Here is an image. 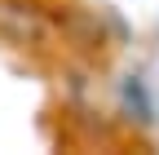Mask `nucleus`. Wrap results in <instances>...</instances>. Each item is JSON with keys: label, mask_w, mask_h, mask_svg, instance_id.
<instances>
[{"label": "nucleus", "mask_w": 159, "mask_h": 155, "mask_svg": "<svg viewBox=\"0 0 159 155\" xmlns=\"http://www.w3.org/2000/svg\"><path fill=\"white\" fill-rule=\"evenodd\" d=\"M0 40L22 45V49H44L57 40V27L31 0H0Z\"/></svg>", "instance_id": "1"}]
</instances>
